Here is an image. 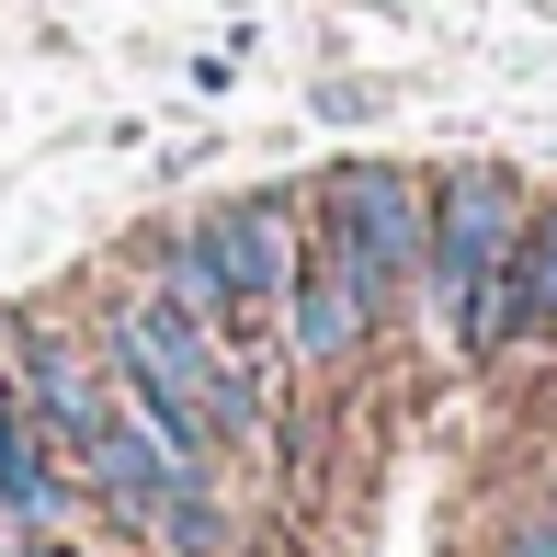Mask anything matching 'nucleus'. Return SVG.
Here are the masks:
<instances>
[{
    "label": "nucleus",
    "instance_id": "1",
    "mask_svg": "<svg viewBox=\"0 0 557 557\" xmlns=\"http://www.w3.org/2000/svg\"><path fill=\"white\" fill-rule=\"evenodd\" d=\"M103 352H114V387L125 410L148 421L171 455H227V444H262V375L227 352L206 319H183L171 296H114L103 308Z\"/></svg>",
    "mask_w": 557,
    "mask_h": 557
},
{
    "label": "nucleus",
    "instance_id": "2",
    "mask_svg": "<svg viewBox=\"0 0 557 557\" xmlns=\"http://www.w3.org/2000/svg\"><path fill=\"white\" fill-rule=\"evenodd\" d=\"M512 227H523V194L500 171H455L433 183V227H421V296H433L444 342L467 352L478 342V308H490L500 262H512Z\"/></svg>",
    "mask_w": 557,
    "mask_h": 557
},
{
    "label": "nucleus",
    "instance_id": "3",
    "mask_svg": "<svg viewBox=\"0 0 557 557\" xmlns=\"http://www.w3.org/2000/svg\"><path fill=\"white\" fill-rule=\"evenodd\" d=\"M421 227H433V194H421L410 171H387V160H352V171L319 183V250H331L375 308L421 273Z\"/></svg>",
    "mask_w": 557,
    "mask_h": 557
},
{
    "label": "nucleus",
    "instance_id": "4",
    "mask_svg": "<svg viewBox=\"0 0 557 557\" xmlns=\"http://www.w3.org/2000/svg\"><path fill=\"white\" fill-rule=\"evenodd\" d=\"M183 239H194V262L216 273V308H285L296 262H308V216H296L285 194H239V206L194 216Z\"/></svg>",
    "mask_w": 557,
    "mask_h": 557
},
{
    "label": "nucleus",
    "instance_id": "5",
    "mask_svg": "<svg viewBox=\"0 0 557 557\" xmlns=\"http://www.w3.org/2000/svg\"><path fill=\"white\" fill-rule=\"evenodd\" d=\"M12 410L35 421V433L58 444V455H81V444H91V433L114 421V375L91 364V352L69 342V331L23 319V331H12Z\"/></svg>",
    "mask_w": 557,
    "mask_h": 557
},
{
    "label": "nucleus",
    "instance_id": "6",
    "mask_svg": "<svg viewBox=\"0 0 557 557\" xmlns=\"http://www.w3.org/2000/svg\"><path fill=\"white\" fill-rule=\"evenodd\" d=\"M512 342H557V206L512 227V262H500L490 308H478L467 364H490V352H512Z\"/></svg>",
    "mask_w": 557,
    "mask_h": 557
},
{
    "label": "nucleus",
    "instance_id": "7",
    "mask_svg": "<svg viewBox=\"0 0 557 557\" xmlns=\"http://www.w3.org/2000/svg\"><path fill=\"white\" fill-rule=\"evenodd\" d=\"M364 342H375V296L352 285L331 250H308L296 285H285V352H296V364H352Z\"/></svg>",
    "mask_w": 557,
    "mask_h": 557
},
{
    "label": "nucleus",
    "instance_id": "8",
    "mask_svg": "<svg viewBox=\"0 0 557 557\" xmlns=\"http://www.w3.org/2000/svg\"><path fill=\"white\" fill-rule=\"evenodd\" d=\"M0 512H12V535H69V512H81L69 455L46 444L23 410H0Z\"/></svg>",
    "mask_w": 557,
    "mask_h": 557
},
{
    "label": "nucleus",
    "instance_id": "9",
    "mask_svg": "<svg viewBox=\"0 0 557 557\" xmlns=\"http://www.w3.org/2000/svg\"><path fill=\"white\" fill-rule=\"evenodd\" d=\"M137 535L160 546V557H227V512H216V490H206V478H183V490H171L160 512L137 523Z\"/></svg>",
    "mask_w": 557,
    "mask_h": 557
},
{
    "label": "nucleus",
    "instance_id": "10",
    "mask_svg": "<svg viewBox=\"0 0 557 557\" xmlns=\"http://www.w3.org/2000/svg\"><path fill=\"white\" fill-rule=\"evenodd\" d=\"M500 557H557V512H535V523H523V535L500 546Z\"/></svg>",
    "mask_w": 557,
    "mask_h": 557
},
{
    "label": "nucleus",
    "instance_id": "11",
    "mask_svg": "<svg viewBox=\"0 0 557 557\" xmlns=\"http://www.w3.org/2000/svg\"><path fill=\"white\" fill-rule=\"evenodd\" d=\"M0 410H12V375H0Z\"/></svg>",
    "mask_w": 557,
    "mask_h": 557
}]
</instances>
